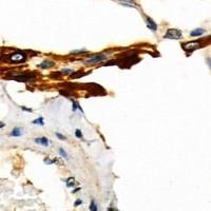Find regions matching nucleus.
<instances>
[{
  "instance_id": "f257e3e1",
  "label": "nucleus",
  "mask_w": 211,
  "mask_h": 211,
  "mask_svg": "<svg viewBox=\"0 0 211 211\" xmlns=\"http://www.w3.org/2000/svg\"><path fill=\"white\" fill-rule=\"evenodd\" d=\"M183 37V33L180 31V30H177V29H169L167 33L165 34V36L164 38H166V39H175V40H178L180 39Z\"/></svg>"
},
{
  "instance_id": "f03ea898",
  "label": "nucleus",
  "mask_w": 211,
  "mask_h": 211,
  "mask_svg": "<svg viewBox=\"0 0 211 211\" xmlns=\"http://www.w3.org/2000/svg\"><path fill=\"white\" fill-rule=\"evenodd\" d=\"M25 59H26V56L21 52H17V53L8 55V60L12 62H23L25 61Z\"/></svg>"
},
{
  "instance_id": "7ed1b4c3",
  "label": "nucleus",
  "mask_w": 211,
  "mask_h": 211,
  "mask_svg": "<svg viewBox=\"0 0 211 211\" xmlns=\"http://www.w3.org/2000/svg\"><path fill=\"white\" fill-rule=\"evenodd\" d=\"M108 56L107 55H104V54H100V55H96V56H93L91 58H88L84 60V63L86 65H93V63H97L99 61H102L104 59H107Z\"/></svg>"
},
{
  "instance_id": "20e7f679",
  "label": "nucleus",
  "mask_w": 211,
  "mask_h": 211,
  "mask_svg": "<svg viewBox=\"0 0 211 211\" xmlns=\"http://www.w3.org/2000/svg\"><path fill=\"white\" fill-rule=\"evenodd\" d=\"M200 43L197 41H191V42H187V43H184L183 45V48H184V50L186 51V52H193L194 50H196V49H198L200 48Z\"/></svg>"
},
{
  "instance_id": "39448f33",
  "label": "nucleus",
  "mask_w": 211,
  "mask_h": 211,
  "mask_svg": "<svg viewBox=\"0 0 211 211\" xmlns=\"http://www.w3.org/2000/svg\"><path fill=\"white\" fill-rule=\"evenodd\" d=\"M35 78L34 74H19V75L15 76V79L18 81H28V80H32Z\"/></svg>"
},
{
  "instance_id": "423d86ee",
  "label": "nucleus",
  "mask_w": 211,
  "mask_h": 211,
  "mask_svg": "<svg viewBox=\"0 0 211 211\" xmlns=\"http://www.w3.org/2000/svg\"><path fill=\"white\" fill-rule=\"evenodd\" d=\"M146 23H147V26H148L151 31L155 32L156 30H157V25H156V23H155L154 20L152 19V18H150V17H147Z\"/></svg>"
},
{
  "instance_id": "0eeeda50",
  "label": "nucleus",
  "mask_w": 211,
  "mask_h": 211,
  "mask_svg": "<svg viewBox=\"0 0 211 211\" xmlns=\"http://www.w3.org/2000/svg\"><path fill=\"white\" fill-rule=\"evenodd\" d=\"M22 134H23V129L22 128H19V127H15L11 132V136H15V137H19Z\"/></svg>"
},
{
  "instance_id": "6e6552de",
  "label": "nucleus",
  "mask_w": 211,
  "mask_h": 211,
  "mask_svg": "<svg viewBox=\"0 0 211 211\" xmlns=\"http://www.w3.org/2000/svg\"><path fill=\"white\" fill-rule=\"evenodd\" d=\"M34 141L38 145H42V146L45 147H48L49 146V139L47 137H37L34 139Z\"/></svg>"
},
{
  "instance_id": "1a4fd4ad",
  "label": "nucleus",
  "mask_w": 211,
  "mask_h": 211,
  "mask_svg": "<svg viewBox=\"0 0 211 211\" xmlns=\"http://www.w3.org/2000/svg\"><path fill=\"white\" fill-rule=\"evenodd\" d=\"M204 33H205V30H203V29H196V30H193L192 32H190V35L192 37H196V36H201Z\"/></svg>"
},
{
  "instance_id": "9d476101",
  "label": "nucleus",
  "mask_w": 211,
  "mask_h": 211,
  "mask_svg": "<svg viewBox=\"0 0 211 211\" xmlns=\"http://www.w3.org/2000/svg\"><path fill=\"white\" fill-rule=\"evenodd\" d=\"M54 65L53 61H43L42 63H40L39 67L42 68V69H49V68H52Z\"/></svg>"
},
{
  "instance_id": "9b49d317",
  "label": "nucleus",
  "mask_w": 211,
  "mask_h": 211,
  "mask_svg": "<svg viewBox=\"0 0 211 211\" xmlns=\"http://www.w3.org/2000/svg\"><path fill=\"white\" fill-rule=\"evenodd\" d=\"M118 1H120L125 6H135V2L134 0H118Z\"/></svg>"
},
{
  "instance_id": "f8f14e48",
  "label": "nucleus",
  "mask_w": 211,
  "mask_h": 211,
  "mask_svg": "<svg viewBox=\"0 0 211 211\" xmlns=\"http://www.w3.org/2000/svg\"><path fill=\"white\" fill-rule=\"evenodd\" d=\"M89 209H90V211H98L97 205L95 204V201L94 200L91 201V204H90V206H89Z\"/></svg>"
},
{
  "instance_id": "ddd939ff",
  "label": "nucleus",
  "mask_w": 211,
  "mask_h": 211,
  "mask_svg": "<svg viewBox=\"0 0 211 211\" xmlns=\"http://www.w3.org/2000/svg\"><path fill=\"white\" fill-rule=\"evenodd\" d=\"M32 124H33V125H40V126H43V125H45V123H43V118H42V117L36 118V119H34V120L32 121Z\"/></svg>"
},
{
  "instance_id": "4468645a",
  "label": "nucleus",
  "mask_w": 211,
  "mask_h": 211,
  "mask_svg": "<svg viewBox=\"0 0 211 211\" xmlns=\"http://www.w3.org/2000/svg\"><path fill=\"white\" fill-rule=\"evenodd\" d=\"M74 185H75V180H74V178H69L67 182L68 188H71V187H73Z\"/></svg>"
},
{
  "instance_id": "2eb2a0df",
  "label": "nucleus",
  "mask_w": 211,
  "mask_h": 211,
  "mask_svg": "<svg viewBox=\"0 0 211 211\" xmlns=\"http://www.w3.org/2000/svg\"><path fill=\"white\" fill-rule=\"evenodd\" d=\"M75 136L77 138H79V139H80V138H82V133H81V131H80V130H76L75 131Z\"/></svg>"
},
{
  "instance_id": "dca6fc26",
  "label": "nucleus",
  "mask_w": 211,
  "mask_h": 211,
  "mask_svg": "<svg viewBox=\"0 0 211 211\" xmlns=\"http://www.w3.org/2000/svg\"><path fill=\"white\" fill-rule=\"evenodd\" d=\"M59 154L61 155L62 157H65V158H68V155H67V153H65V151L63 149H59Z\"/></svg>"
},
{
  "instance_id": "f3484780",
  "label": "nucleus",
  "mask_w": 211,
  "mask_h": 211,
  "mask_svg": "<svg viewBox=\"0 0 211 211\" xmlns=\"http://www.w3.org/2000/svg\"><path fill=\"white\" fill-rule=\"evenodd\" d=\"M73 72V70H71V69H65V70H61V74H65V75H67V74H71Z\"/></svg>"
},
{
  "instance_id": "a211bd4d",
  "label": "nucleus",
  "mask_w": 211,
  "mask_h": 211,
  "mask_svg": "<svg viewBox=\"0 0 211 211\" xmlns=\"http://www.w3.org/2000/svg\"><path fill=\"white\" fill-rule=\"evenodd\" d=\"M81 204H82V201L81 200H77L75 203H74V207H77V206L81 205Z\"/></svg>"
},
{
  "instance_id": "6ab92c4d",
  "label": "nucleus",
  "mask_w": 211,
  "mask_h": 211,
  "mask_svg": "<svg viewBox=\"0 0 211 211\" xmlns=\"http://www.w3.org/2000/svg\"><path fill=\"white\" fill-rule=\"evenodd\" d=\"M56 136L58 138H60L61 141H63V139H65V136H63L62 134H60V133H56Z\"/></svg>"
},
{
  "instance_id": "aec40b11",
  "label": "nucleus",
  "mask_w": 211,
  "mask_h": 211,
  "mask_svg": "<svg viewBox=\"0 0 211 211\" xmlns=\"http://www.w3.org/2000/svg\"><path fill=\"white\" fill-rule=\"evenodd\" d=\"M79 190H80V188H76V189H75V190H74V191H73V192H72V193H77V192H78V191H79Z\"/></svg>"
},
{
  "instance_id": "412c9836",
  "label": "nucleus",
  "mask_w": 211,
  "mask_h": 211,
  "mask_svg": "<svg viewBox=\"0 0 211 211\" xmlns=\"http://www.w3.org/2000/svg\"><path fill=\"white\" fill-rule=\"evenodd\" d=\"M2 127H4V124H3V123L2 124H0V128H2Z\"/></svg>"
},
{
  "instance_id": "4be33fe9",
  "label": "nucleus",
  "mask_w": 211,
  "mask_h": 211,
  "mask_svg": "<svg viewBox=\"0 0 211 211\" xmlns=\"http://www.w3.org/2000/svg\"><path fill=\"white\" fill-rule=\"evenodd\" d=\"M109 211H116V210H114V209H112V208H110Z\"/></svg>"
}]
</instances>
